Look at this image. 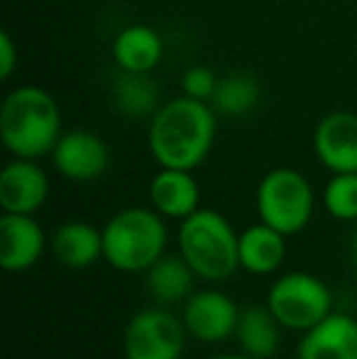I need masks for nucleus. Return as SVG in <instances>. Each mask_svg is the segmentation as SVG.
Masks as SVG:
<instances>
[{"mask_svg":"<svg viewBox=\"0 0 357 359\" xmlns=\"http://www.w3.org/2000/svg\"><path fill=\"white\" fill-rule=\"evenodd\" d=\"M215 110L208 100L181 95L159 105L149 123V151L162 169L194 171L215 140Z\"/></svg>","mask_w":357,"mask_h":359,"instance_id":"f257e3e1","label":"nucleus"},{"mask_svg":"<svg viewBox=\"0 0 357 359\" xmlns=\"http://www.w3.org/2000/svg\"><path fill=\"white\" fill-rule=\"evenodd\" d=\"M62 137V110L49 90L39 86H18L0 108V140L20 159L52 154Z\"/></svg>","mask_w":357,"mask_h":359,"instance_id":"f03ea898","label":"nucleus"},{"mask_svg":"<svg viewBox=\"0 0 357 359\" xmlns=\"http://www.w3.org/2000/svg\"><path fill=\"white\" fill-rule=\"evenodd\" d=\"M181 257L198 276L210 281L228 279L240 266V237L215 210H196L179 230Z\"/></svg>","mask_w":357,"mask_h":359,"instance_id":"7ed1b4c3","label":"nucleus"},{"mask_svg":"<svg viewBox=\"0 0 357 359\" xmlns=\"http://www.w3.org/2000/svg\"><path fill=\"white\" fill-rule=\"evenodd\" d=\"M167 227L157 210H120L103 227V257L118 271H147L162 259Z\"/></svg>","mask_w":357,"mask_h":359,"instance_id":"20e7f679","label":"nucleus"},{"mask_svg":"<svg viewBox=\"0 0 357 359\" xmlns=\"http://www.w3.org/2000/svg\"><path fill=\"white\" fill-rule=\"evenodd\" d=\"M257 210L262 222L281 235H296L314 215V191L304 174L294 169H274L260 181Z\"/></svg>","mask_w":357,"mask_h":359,"instance_id":"39448f33","label":"nucleus"},{"mask_svg":"<svg viewBox=\"0 0 357 359\" xmlns=\"http://www.w3.org/2000/svg\"><path fill=\"white\" fill-rule=\"evenodd\" d=\"M330 291L311 274H286L269 288L267 306L279 325L291 330H311L330 316Z\"/></svg>","mask_w":357,"mask_h":359,"instance_id":"423d86ee","label":"nucleus"},{"mask_svg":"<svg viewBox=\"0 0 357 359\" xmlns=\"http://www.w3.org/2000/svg\"><path fill=\"white\" fill-rule=\"evenodd\" d=\"M184 350V327L167 311H142L125 330L128 359H179Z\"/></svg>","mask_w":357,"mask_h":359,"instance_id":"0eeeda50","label":"nucleus"},{"mask_svg":"<svg viewBox=\"0 0 357 359\" xmlns=\"http://www.w3.org/2000/svg\"><path fill=\"white\" fill-rule=\"evenodd\" d=\"M57 171L69 181H93L105 174L110 164V149L103 137L88 130H72L59 137L52 149Z\"/></svg>","mask_w":357,"mask_h":359,"instance_id":"6e6552de","label":"nucleus"},{"mask_svg":"<svg viewBox=\"0 0 357 359\" xmlns=\"http://www.w3.org/2000/svg\"><path fill=\"white\" fill-rule=\"evenodd\" d=\"M49 196V179L34 159L15 156L0 171V205L5 213L32 215Z\"/></svg>","mask_w":357,"mask_h":359,"instance_id":"1a4fd4ad","label":"nucleus"},{"mask_svg":"<svg viewBox=\"0 0 357 359\" xmlns=\"http://www.w3.org/2000/svg\"><path fill=\"white\" fill-rule=\"evenodd\" d=\"M314 149L333 174L357 171V115L345 110L325 115L314 133Z\"/></svg>","mask_w":357,"mask_h":359,"instance_id":"9d476101","label":"nucleus"},{"mask_svg":"<svg viewBox=\"0 0 357 359\" xmlns=\"http://www.w3.org/2000/svg\"><path fill=\"white\" fill-rule=\"evenodd\" d=\"M238 308L225 293L201 291L189 298L184 308V325L194 337L203 342L225 340L238 327Z\"/></svg>","mask_w":357,"mask_h":359,"instance_id":"9b49d317","label":"nucleus"},{"mask_svg":"<svg viewBox=\"0 0 357 359\" xmlns=\"http://www.w3.org/2000/svg\"><path fill=\"white\" fill-rule=\"evenodd\" d=\"M44 252V232L32 215L5 213L0 217V264L5 271H25Z\"/></svg>","mask_w":357,"mask_h":359,"instance_id":"f8f14e48","label":"nucleus"},{"mask_svg":"<svg viewBox=\"0 0 357 359\" xmlns=\"http://www.w3.org/2000/svg\"><path fill=\"white\" fill-rule=\"evenodd\" d=\"M299 359H357V320L345 313H330L306 330Z\"/></svg>","mask_w":357,"mask_h":359,"instance_id":"ddd939ff","label":"nucleus"},{"mask_svg":"<svg viewBox=\"0 0 357 359\" xmlns=\"http://www.w3.org/2000/svg\"><path fill=\"white\" fill-rule=\"evenodd\" d=\"M198 184L186 169H162L149 184V201L159 215L186 220L198 210Z\"/></svg>","mask_w":357,"mask_h":359,"instance_id":"4468645a","label":"nucleus"},{"mask_svg":"<svg viewBox=\"0 0 357 359\" xmlns=\"http://www.w3.org/2000/svg\"><path fill=\"white\" fill-rule=\"evenodd\" d=\"M162 54V37L157 29L147 27V25H130L113 42V59L120 67V72L149 74L159 67Z\"/></svg>","mask_w":357,"mask_h":359,"instance_id":"2eb2a0df","label":"nucleus"},{"mask_svg":"<svg viewBox=\"0 0 357 359\" xmlns=\"http://www.w3.org/2000/svg\"><path fill=\"white\" fill-rule=\"evenodd\" d=\"M52 252L69 269H86L103 257V232L81 220L64 222L52 237Z\"/></svg>","mask_w":357,"mask_h":359,"instance_id":"dca6fc26","label":"nucleus"},{"mask_svg":"<svg viewBox=\"0 0 357 359\" xmlns=\"http://www.w3.org/2000/svg\"><path fill=\"white\" fill-rule=\"evenodd\" d=\"M284 237L267 222L252 225L240 235V266L250 274H269L284 262Z\"/></svg>","mask_w":357,"mask_h":359,"instance_id":"f3484780","label":"nucleus"},{"mask_svg":"<svg viewBox=\"0 0 357 359\" xmlns=\"http://www.w3.org/2000/svg\"><path fill=\"white\" fill-rule=\"evenodd\" d=\"M235 335H238L245 355L267 359L279 347V320L269 311V306H250L248 311L240 313Z\"/></svg>","mask_w":357,"mask_h":359,"instance_id":"a211bd4d","label":"nucleus"},{"mask_svg":"<svg viewBox=\"0 0 357 359\" xmlns=\"http://www.w3.org/2000/svg\"><path fill=\"white\" fill-rule=\"evenodd\" d=\"M196 271L189 262L181 257H167V259L154 262L147 269V291L159 303H177L191 291Z\"/></svg>","mask_w":357,"mask_h":359,"instance_id":"6ab92c4d","label":"nucleus"},{"mask_svg":"<svg viewBox=\"0 0 357 359\" xmlns=\"http://www.w3.org/2000/svg\"><path fill=\"white\" fill-rule=\"evenodd\" d=\"M113 98L115 105L123 110L125 115L133 118H142V115L157 113V100H159V88L154 86V81L149 79V74H133L123 72L113 83Z\"/></svg>","mask_w":357,"mask_h":359,"instance_id":"aec40b11","label":"nucleus"},{"mask_svg":"<svg viewBox=\"0 0 357 359\" xmlns=\"http://www.w3.org/2000/svg\"><path fill=\"white\" fill-rule=\"evenodd\" d=\"M213 108L223 115H245L257 105L260 86L257 79L248 74H230L218 81L213 93Z\"/></svg>","mask_w":357,"mask_h":359,"instance_id":"412c9836","label":"nucleus"},{"mask_svg":"<svg viewBox=\"0 0 357 359\" xmlns=\"http://www.w3.org/2000/svg\"><path fill=\"white\" fill-rule=\"evenodd\" d=\"M323 205L338 220H355L357 217V171L350 174H333L325 184Z\"/></svg>","mask_w":357,"mask_h":359,"instance_id":"4be33fe9","label":"nucleus"},{"mask_svg":"<svg viewBox=\"0 0 357 359\" xmlns=\"http://www.w3.org/2000/svg\"><path fill=\"white\" fill-rule=\"evenodd\" d=\"M218 81L220 79L208 67H191L181 79V86H184V95H189V98L210 100L218 88Z\"/></svg>","mask_w":357,"mask_h":359,"instance_id":"5701e85b","label":"nucleus"},{"mask_svg":"<svg viewBox=\"0 0 357 359\" xmlns=\"http://www.w3.org/2000/svg\"><path fill=\"white\" fill-rule=\"evenodd\" d=\"M18 64V52H15V42L8 32H0V76L10 79Z\"/></svg>","mask_w":357,"mask_h":359,"instance_id":"b1692460","label":"nucleus"},{"mask_svg":"<svg viewBox=\"0 0 357 359\" xmlns=\"http://www.w3.org/2000/svg\"><path fill=\"white\" fill-rule=\"evenodd\" d=\"M210 359H255L250 355H220V357H210Z\"/></svg>","mask_w":357,"mask_h":359,"instance_id":"393cba45","label":"nucleus"},{"mask_svg":"<svg viewBox=\"0 0 357 359\" xmlns=\"http://www.w3.org/2000/svg\"><path fill=\"white\" fill-rule=\"evenodd\" d=\"M353 257H355V264H357V235H355V240H353Z\"/></svg>","mask_w":357,"mask_h":359,"instance_id":"a878e982","label":"nucleus"}]
</instances>
